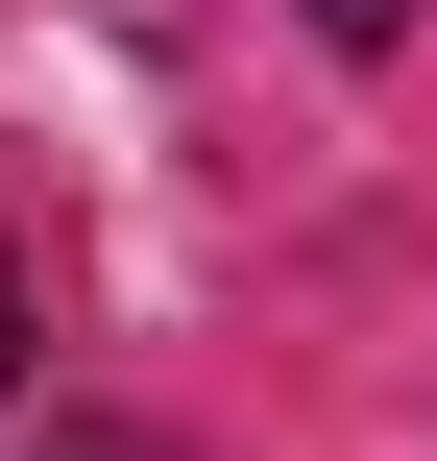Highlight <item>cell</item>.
Here are the masks:
<instances>
[{"instance_id": "obj_1", "label": "cell", "mask_w": 437, "mask_h": 461, "mask_svg": "<svg viewBox=\"0 0 437 461\" xmlns=\"http://www.w3.org/2000/svg\"><path fill=\"white\" fill-rule=\"evenodd\" d=\"M316 24H341V49H389V24H414V0H316Z\"/></svg>"}, {"instance_id": "obj_2", "label": "cell", "mask_w": 437, "mask_h": 461, "mask_svg": "<svg viewBox=\"0 0 437 461\" xmlns=\"http://www.w3.org/2000/svg\"><path fill=\"white\" fill-rule=\"evenodd\" d=\"M0 365H24V267H0Z\"/></svg>"}]
</instances>
